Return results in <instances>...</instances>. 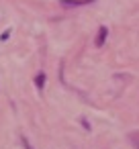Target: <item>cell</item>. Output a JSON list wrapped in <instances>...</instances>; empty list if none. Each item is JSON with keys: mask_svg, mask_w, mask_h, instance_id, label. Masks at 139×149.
<instances>
[{"mask_svg": "<svg viewBox=\"0 0 139 149\" xmlns=\"http://www.w3.org/2000/svg\"><path fill=\"white\" fill-rule=\"evenodd\" d=\"M96 0H59V4L66 6V8H76V6H86V4H92Z\"/></svg>", "mask_w": 139, "mask_h": 149, "instance_id": "6da1fadb", "label": "cell"}, {"mask_svg": "<svg viewBox=\"0 0 139 149\" xmlns=\"http://www.w3.org/2000/svg\"><path fill=\"white\" fill-rule=\"evenodd\" d=\"M35 86H37L39 90H43V86H45V74H43V72H39V74L35 76Z\"/></svg>", "mask_w": 139, "mask_h": 149, "instance_id": "3957f363", "label": "cell"}, {"mask_svg": "<svg viewBox=\"0 0 139 149\" xmlns=\"http://www.w3.org/2000/svg\"><path fill=\"white\" fill-rule=\"evenodd\" d=\"M23 145H25V149H33V147H31V145H29V141H27V139H25V137H23Z\"/></svg>", "mask_w": 139, "mask_h": 149, "instance_id": "5b68a950", "label": "cell"}, {"mask_svg": "<svg viewBox=\"0 0 139 149\" xmlns=\"http://www.w3.org/2000/svg\"><path fill=\"white\" fill-rule=\"evenodd\" d=\"M131 141L135 143V149H139V135L135 133V135H131Z\"/></svg>", "mask_w": 139, "mask_h": 149, "instance_id": "277c9868", "label": "cell"}, {"mask_svg": "<svg viewBox=\"0 0 139 149\" xmlns=\"http://www.w3.org/2000/svg\"><path fill=\"white\" fill-rule=\"evenodd\" d=\"M106 37H108V29H106V27H100V29H98V33H96L94 45H96V47H102V45H104V41H106Z\"/></svg>", "mask_w": 139, "mask_h": 149, "instance_id": "7a4b0ae2", "label": "cell"}]
</instances>
